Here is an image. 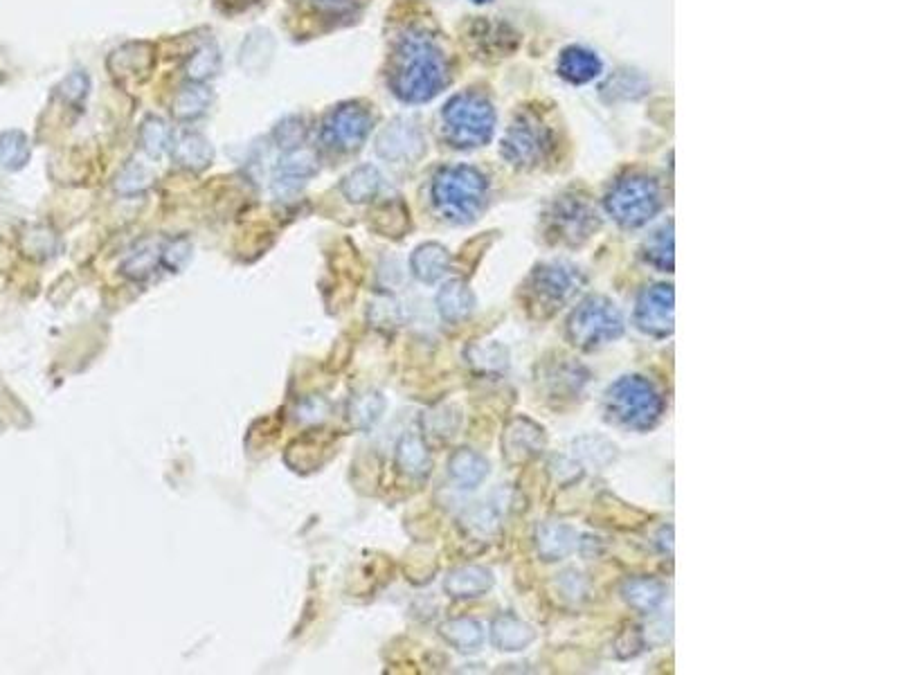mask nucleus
Listing matches in <instances>:
<instances>
[{
    "instance_id": "obj_1",
    "label": "nucleus",
    "mask_w": 900,
    "mask_h": 675,
    "mask_svg": "<svg viewBox=\"0 0 900 675\" xmlns=\"http://www.w3.org/2000/svg\"><path fill=\"white\" fill-rule=\"evenodd\" d=\"M446 81V59L435 41L423 34L405 36L394 54L390 77L394 95L408 104H421L439 95Z\"/></svg>"
},
{
    "instance_id": "obj_2",
    "label": "nucleus",
    "mask_w": 900,
    "mask_h": 675,
    "mask_svg": "<svg viewBox=\"0 0 900 675\" xmlns=\"http://www.w3.org/2000/svg\"><path fill=\"white\" fill-rule=\"evenodd\" d=\"M432 205L448 223H473L489 201V183L480 171L466 165L437 171L430 187Z\"/></svg>"
},
{
    "instance_id": "obj_3",
    "label": "nucleus",
    "mask_w": 900,
    "mask_h": 675,
    "mask_svg": "<svg viewBox=\"0 0 900 675\" xmlns=\"http://www.w3.org/2000/svg\"><path fill=\"white\" fill-rule=\"evenodd\" d=\"M664 401L653 383L642 376H621L606 392V414L624 428L648 430L660 421Z\"/></svg>"
},
{
    "instance_id": "obj_4",
    "label": "nucleus",
    "mask_w": 900,
    "mask_h": 675,
    "mask_svg": "<svg viewBox=\"0 0 900 675\" xmlns=\"http://www.w3.org/2000/svg\"><path fill=\"white\" fill-rule=\"evenodd\" d=\"M495 113L489 99L477 93H462L444 108L446 140L457 149L482 147L491 140Z\"/></svg>"
},
{
    "instance_id": "obj_5",
    "label": "nucleus",
    "mask_w": 900,
    "mask_h": 675,
    "mask_svg": "<svg viewBox=\"0 0 900 675\" xmlns=\"http://www.w3.org/2000/svg\"><path fill=\"white\" fill-rule=\"evenodd\" d=\"M662 205L660 187L653 178L630 174L619 178L606 194V210L624 228H639L653 219Z\"/></svg>"
},
{
    "instance_id": "obj_6",
    "label": "nucleus",
    "mask_w": 900,
    "mask_h": 675,
    "mask_svg": "<svg viewBox=\"0 0 900 675\" xmlns=\"http://www.w3.org/2000/svg\"><path fill=\"white\" fill-rule=\"evenodd\" d=\"M624 333V318L608 297L592 295L576 306L567 320V338L574 347L594 349Z\"/></svg>"
},
{
    "instance_id": "obj_7",
    "label": "nucleus",
    "mask_w": 900,
    "mask_h": 675,
    "mask_svg": "<svg viewBox=\"0 0 900 675\" xmlns=\"http://www.w3.org/2000/svg\"><path fill=\"white\" fill-rule=\"evenodd\" d=\"M581 282V273L570 264H563V261L540 264L527 279L525 300L538 318H547L579 291Z\"/></svg>"
},
{
    "instance_id": "obj_8",
    "label": "nucleus",
    "mask_w": 900,
    "mask_h": 675,
    "mask_svg": "<svg viewBox=\"0 0 900 675\" xmlns=\"http://www.w3.org/2000/svg\"><path fill=\"white\" fill-rule=\"evenodd\" d=\"M552 149V135L536 117H518L502 142V156L516 167H536Z\"/></svg>"
},
{
    "instance_id": "obj_9",
    "label": "nucleus",
    "mask_w": 900,
    "mask_h": 675,
    "mask_svg": "<svg viewBox=\"0 0 900 675\" xmlns=\"http://www.w3.org/2000/svg\"><path fill=\"white\" fill-rule=\"evenodd\" d=\"M372 131V113L360 104H342L327 115L322 138L331 149L354 151Z\"/></svg>"
},
{
    "instance_id": "obj_10",
    "label": "nucleus",
    "mask_w": 900,
    "mask_h": 675,
    "mask_svg": "<svg viewBox=\"0 0 900 675\" xmlns=\"http://www.w3.org/2000/svg\"><path fill=\"white\" fill-rule=\"evenodd\" d=\"M594 228H597V221H594V214L588 205L574 201V198H563L549 212L547 237L556 243L576 246V243L588 239Z\"/></svg>"
},
{
    "instance_id": "obj_11",
    "label": "nucleus",
    "mask_w": 900,
    "mask_h": 675,
    "mask_svg": "<svg viewBox=\"0 0 900 675\" xmlns=\"http://www.w3.org/2000/svg\"><path fill=\"white\" fill-rule=\"evenodd\" d=\"M635 324L648 336L664 338L673 331V286L657 284L639 295Z\"/></svg>"
},
{
    "instance_id": "obj_12",
    "label": "nucleus",
    "mask_w": 900,
    "mask_h": 675,
    "mask_svg": "<svg viewBox=\"0 0 900 675\" xmlns=\"http://www.w3.org/2000/svg\"><path fill=\"white\" fill-rule=\"evenodd\" d=\"M545 446V432L527 417L513 419L502 435V455L509 464H522L536 457Z\"/></svg>"
},
{
    "instance_id": "obj_13",
    "label": "nucleus",
    "mask_w": 900,
    "mask_h": 675,
    "mask_svg": "<svg viewBox=\"0 0 900 675\" xmlns=\"http://www.w3.org/2000/svg\"><path fill=\"white\" fill-rule=\"evenodd\" d=\"M493 588V576L489 570L477 565L459 567V570L450 572L448 579L444 581V590L453 599H475L482 597Z\"/></svg>"
},
{
    "instance_id": "obj_14",
    "label": "nucleus",
    "mask_w": 900,
    "mask_h": 675,
    "mask_svg": "<svg viewBox=\"0 0 900 675\" xmlns=\"http://www.w3.org/2000/svg\"><path fill=\"white\" fill-rule=\"evenodd\" d=\"M473 306L475 297L471 293V288H468L462 279H450V282L439 288L437 309L446 322L450 324L464 322L468 315L473 313Z\"/></svg>"
},
{
    "instance_id": "obj_15",
    "label": "nucleus",
    "mask_w": 900,
    "mask_h": 675,
    "mask_svg": "<svg viewBox=\"0 0 900 675\" xmlns=\"http://www.w3.org/2000/svg\"><path fill=\"white\" fill-rule=\"evenodd\" d=\"M536 639L534 628L525 621L518 619L516 615H502L491 624V642L500 648V651L516 653L527 648Z\"/></svg>"
},
{
    "instance_id": "obj_16",
    "label": "nucleus",
    "mask_w": 900,
    "mask_h": 675,
    "mask_svg": "<svg viewBox=\"0 0 900 675\" xmlns=\"http://www.w3.org/2000/svg\"><path fill=\"white\" fill-rule=\"evenodd\" d=\"M538 554L545 561H561L576 545V531L563 522H545L536 531Z\"/></svg>"
},
{
    "instance_id": "obj_17",
    "label": "nucleus",
    "mask_w": 900,
    "mask_h": 675,
    "mask_svg": "<svg viewBox=\"0 0 900 675\" xmlns=\"http://www.w3.org/2000/svg\"><path fill=\"white\" fill-rule=\"evenodd\" d=\"M448 473L453 477V482L457 486H462V489H475V486H480L486 480V475H489V462H486L480 453H475V450L462 448L450 457Z\"/></svg>"
},
{
    "instance_id": "obj_18",
    "label": "nucleus",
    "mask_w": 900,
    "mask_h": 675,
    "mask_svg": "<svg viewBox=\"0 0 900 675\" xmlns=\"http://www.w3.org/2000/svg\"><path fill=\"white\" fill-rule=\"evenodd\" d=\"M313 174H315V160L309 151L288 153L277 169L275 192L277 194L297 192V189L306 183V178H311Z\"/></svg>"
},
{
    "instance_id": "obj_19",
    "label": "nucleus",
    "mask_w": 900,
    "mask_h": 675,
    "mask_svg": "<svg viewBox=\"0 0 900 675\" xmlns=\"http://www.w3.org/2000/svg\"><path fill=\"white\" fill-rule=\"evenodd\" d=\"M410 266L414 277L426 284H432L448 273L450 255L444 246H439V243H423V246L412 252Z\"/></svg>"
},
{
    "instance_id": "obj_20",
    "label": "nucleus",
    "mask_w": 900,
    "mask_h": 675,
    "mask_svg": "<svg viewBox=\"0 0 900 675\" xmlns=\"http://www.w3.org/2000/svg\"><path fill=\"white\" fill-rule=\"evenodd\" d=\"M558 72L561 77L572 81V84H585L601 72V61L597 54L585 48H565L561 59H558Z\"/></svg>"
},
{
    "instance_id": "obj_21",
    "label": "nucleus",
    "mask_w": 900,
    "mask_h": 675,
    "mask_svg": "<svg viewBox=\"0 0 900 675\" xmlns=\"http://www.w3.org/2000/svg\"><path fill=\"white\" fill-rule=\"evenodd\" d=\"M396 466L410 477H423L430 473L432 459L428 453V446L423 444V439L419 435L401 437L399 446H396Z\"/></svg>"
},
{
    "instance_id": "obj_22",
    "label": "nucleus",
    "mask_w": 900,
    "mask_h": 675,
    "mask_svg": "<svg viewBox=\"0 0 900 675\" xmlns=\"http://www.w3.org/2000/svg\"><path fill=\"white\" fill-rule=\"evenodd\" d=\"M621 594H624L630 608L646 615V612L660 608V603L664 601V585L655 579H648V576H637V579H628L624 583Z\"/></svg>"
},
{
    "instance_id": "obj_23",
    "label": "nucleus",
    "mask_w": 900,
    "mask_h": 675,
    "mask_svg": "<svg viewBox=\"0 0 900 675\" xmlns=\"http://www.w3.org/2000/svg\"><path fill=\"white\" fill-rule=\"evenodd\" d=\"M441 637L459 653H475L484 644V630L475 619H453L441 626Z\"/></svg>"
},
{
    "instance_id": "obj_24",
    "label": "nucleus",
    "mask_w": 900,
    "mask_h": 675,
    "mask_svg": "<svg viewBox=\"0 0 900 675\" xmlns=\"http://www.w3.org/2000/svg\"><path fill=\"white\" fill-rule=\"evenodd\" d=\"M378 189H381V174L374 167H358L342 183V192H345L351 203L372 201L378 194Z\"/></svg>"
},
{
    "instance_id": "obj_25",
    "label": "nucleus",
    "mask_w": 900,
    "mask_h": 675,
    "mask_svg": "<svg viewBox=\"0 0 900 675\" xmlns=\"http://www.w3.org/2000/svg\"><path fill=\"white\" fill-rule=\"evenodd\" d=\"M174 156L178 160V165H183L187 169H203L210 165L212 160V147L203 135L198 133H187L176 142Z\"/></svg>"
},
{
    "instance_id": "obj_26",
    "label": "nucleus",
    "mask_w": 900,
    "mask_h": 675,
    "mask_svg": "<svg viewBox=\"0 0 900 675\" xmlns=\"http://www.w3.org/2000/svg\"><path fill=\"white\" fill-rule=\"evenodd\" d=\"M644 259L655 268L671 273L673 270V225L660 228L651 239L644 243Z\"/></svg>"
},
{
    "instance_id": "obj_27",
    "label": "nucleus",
    "mask_w": 900,
    "mask_h": 675,
    "mask_svg": "<svg viewBox=\"0 0 900 675\" xmlns=\"http://www.w3.org/2000/svg\"><path fill=\"white\" fill-rule=\"evenodd\" d=\"M466 358L475 369H480L484 374H495V372H504L509 367V354L507 349L502 345H495V342H486V345H473L471 349H466Z\"/></svg>"
},
{
    "instance_id": "obj_28",
    "label": "nucleus",
    "mask_w": 900,
    "mask_h": 675,
    "mask_svg": "<svg viewBox=\"0 0 900 675\" xmlns=\"http://www.w3.org/2000/svg\"><path fill=\"white\" fill-rule=\"evenodd\" d=\"M383 408H385V401H383L381 394H376V392L358 394L356 399H351V403H349L351 423H354V426H358V428H363V430L372 428L374 423L381 419Z\"/></svg>"
},
{
    "instance_id": "obj_29",
    "label": "nucleus",
    "mask_w": 900,
    "mask_h": 675,
    "mask_svg": "<svg viewBox=\"0 0 900 675\" xmlns=\"http://www.w3.org/2000/svg\"><path fill=\"white\" fill-rule=\"evenodd\" d=\"M207 104H210V90L201 84H189L180 88V93L174 99V113L180 120H192L205 113Z\"/></svg>"
},
{
    "instance_id": "obj_30",
    "label": "nucleus",
    "mask_w": 900,
    "mask_h": 675,
    "mask_svg": "<svg viewBox=\"0 0 900 675\" xmlns=\"http://www.w3.org/2000/svg\"><path fill=\"white\" fill-rule=\"evenodd\" d=\"M574 448H576V453H579L581 462L590 464L594 468L606 466L608 462H612V457H615V446L601 437H581L574 444Z\"/></svg>"
},
{
    "instance_id": "obj_31",
    "label": "nucleus",
    "mask_w": 900,
    "mask_h": 675,
    "mask_svg": "<svg viewBox=\"0 0 900 675\" xmlns=\"http://www.w3.org/2000/svg\"><path fill=\"white\" fill-rule=\"evenodd\" d=\"M30 149H27V140L23 133L7 131L0 133V165L9 169H18L25 165Z\"/></svg>"
},
{
    "instance_id": "obj_32",
    "label": "nucleus",
    "mask_w": 900,
    "mask_h": 675,
    "mask_svg": "<svg viewBox=\"0 0 900 675\" xmlns=\"http://www.w3.org/2000/svg\"><path fill=\"white\" fill-rule=\"evenodd\" d=\"M140 140H142L144 151H147L149 156L158 158V156H162V151L169 147L171 133H169L165 122L158 120V117H149V120L142 124Z\"/></svg>"
},
{
    "instance_id": "obj_33",
    "label": "nucleus",
    "mask_w": 900,
    "mask_h": 675,
    "mask_svg": "<svg viewBox=\"0 0 900 675\" xmlns=\"http://www.w3.org/2000/svg\"><path fill=\"white\" fill-rule=\"evenodd\" d=\"M423 426H426L432 435L450 437V435H455V430L459 426V414H455L450 408L430 412L428 417L423 419Z\"/></svg>"
},
{
    "instance_id": "obj_34",
    "label": "nucleus",
    "mask_w": 900,
    "mask_h": 675,
    "mask_svg": "<svg viewBox=\"0 0 900 675\" xmlns=\"http://www.w3.org/2000/svg\"><path fill=\"white\" fill-rule=\"evenodd\" d=\"M277 140H279V147H284L286 149H291V147H300V142L304 140V126H302V120H297V117H293V120H288V122H284V124H279V129H277Z\"/></svg>"
},
{
    "instance_id": "obj_35",
    "label": "nucleus",
    "mask_w": 900,
    "mask_h": 675,
    "mask_svg": "<svg viewBox=\"0 0 900 675\" xmlns=\"http://www.w3.org/2000/svg\"><path fill=\"white\" fill-rule=\"evenodd\" d=\"M198 63H201V68H196V72H194L192 77H194L196 81H201V79L207 77V75H214L216 63H219V57H216V52H214V50L203 48V50H198V52L194 54V59H192V63H189V66H198Z\"/></svg>"
},
{
    "instance_id": "obj_36",
    "label": "nucleus",
    "mask_w": 900,
    "mask_h": 675,
    "mask_svg": "<svg viewBox=\"0 0 900 675\" xmlns=\"http://www.w3.org/2000/svg\"><path fill=\"white\" fill-rule=\"evenodd\" d=\"M225 3L232 5V3H237V0H225ZM248 3H257V0H246V5H248Z\"/></svg>"
},
{
    "instance_id": "obj_37",
    "label": "nucleus",
    "mask_w": 900,
    "mask_h": 675,
    "mask_svg": "<svg viewBox=\"0 0 900 675\" xmlns=\"http://www.w3.org/2000/svg\"><path fill=\"white\" fill-rule=\"evenodd\" d=\"M473 3H477V5H482V3H491V0H473Z\"/></svg>"
}]
</instances>
